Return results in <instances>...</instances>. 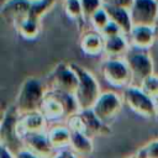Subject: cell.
<instances>
[{"label": "cell", "instance_id": "6da1fadb", "mask_svg": "<svg viewBox=\"0 0 158 158\" xmlns=\"http://www.w3.org/2000/svg\"><path fill=\"white\" fill-rule=\"evenodd\" d=\"M48 89L46 84L35 77H28L21 84L15 99V107L20 115L40 111Z\"/></svg>", "mask_w": 158, "mask_h": 158}, {"label": "cell", "instance_id": "7a4b0ae2", "mask_svg": "<svg viewBox=\"0 0 158 158\" xmlns=\"http://www.w3.org/2000/svg\"><path fill=\"white\" fill-rule=\"evenodd\" d=\"M70 65L79 78V85L74 95L79 111L91 110L100 95L102 94L100 84L98 79L93 75V73L89 72L85 67L78 63H70Z\"/></svg>", "mask_w": 158, "mask_h": 158}, {"label": "cell", "instance_id": "3957f363", "mask_svg": "<svg viewBox=\"0 0 158 158\" xmlns=\"http://www.w3.org/2000/svg\"><path fill=\"white\" fill-rule=\"evenodd\" d=\"M79 85V78L70 63L59 62L54 65L47 77V89L49 91H57L67 95H75Z\"/></svg>", "mask_w": 158, "mask_h": 158}, {"label": "cell", "instance_id": "277c9868", "mask_svg": "<svg viewBox=\"0 0 158 158\" xmlns=\"http://www.w3.org/2000/svg\"><path fill=\"white\" fill-rule=\"evenodd\" d=\"M20 118V114L17 112L15 105L9 106L2 115L1 126H0V142L1 147L9 149L12 154L20 153L23 147V141L17 131V122Z\"/></svg>", "mask_w": 158, "mask_h": 158}, {"label": "cell", "instance_id": "5b68a950", "mask_svg": "<svg viewBox=\"0 0 158 158\" xmlns=\"http://www.w3.org/2000/svg\"><path fill=\"white\" fill-rule=\"evenodd\" d=\"M123 59L131 72L132 85L139 86L146 78L154 74V63L148 51L131 48Z\"/></svg>", "mask_w": 158, "mask_h": 158}, {"label": "cell", "instance_id": "8992f818", "mask_svg": "<svg viewBox=\"0 0 158 158\" xmlns=\"http://www.w3.org/2000/svg\"><path fill=\"white\" fill-rule=\"evenodd\" d=\"M122 101L123 104L135 114L144 118H154L156 114V101L144 94L139 86L130 85L122 90Z\"/></svg>", "mask_w": 158, "mask_h": 158}, {"label": "cell", "instance_id": "52a82bcc", "mask_svg": "<svg viewBox=\"0 0 158 158\" xmlns=\"http://www.w3.org/2000/svg\"><path fill=\"white\" fill-rule=\"evenodd\" d=\"M100 72L104 79L112 86L125 89L132 85V75L123 58L102 60Z\"/></svg>", "mask_w": 158, "mask_h": 158}, {"label": "cell", "instance_id": "ba28073f", "mask_svg": "<svg viewBox=\"0 0 158 158\" xmlns=\"http://www.w3.org/2000/svg\"><path fill=\"white\" fill-rule=\"evenodd\" d=\"M122 96L115 91H102L96 104L91 109L95 116L104 123L109 125L122 109Z\"/></svg>", "mask_w": 158, "mask_h": 158}, {"label": "cell", "instance_id": "9c48e42d", "mask_svg": "<svg viewBox=\"0 0 158 158\" xmlns=\"http://www.w3.org/2000/svg\"><path fill=\"white\" fill-rule=\"evenodd\" d=\"M130 11L132 26L156 27L158 19V1L156 0H135Z\"/></svg>", "mask_w": 158, "mask_h": 158}, {"label": "cell", "instance_id": "30bf717a", "mask_svg": "<svg viewBox=\"0 0 158 158\" xmlns=\"http://www.w3.org/2000/svg\"><path fill=\"white\" fill-rule=\"evenodd\" d=\"M32 0H5L0 9L1 19L16 27L30 15Z\"/></svg>", "mask_w": 158, "mask_h": 158}, {"label": "cell", "instance_id": "8fae6325", "mask_svg": "<svg viewBox=\"0 0 158 158\" xmlns=\"http://www.w3.org/2000/svg\"><path fill=\"white\" fill-rule=\"evenodd\" d=\"M22 141L25 149H27L28 152L33 153L40 158H53L57 154V151L52 147L49 142L47 132L25 136Z\"/></svg>", "mask_w": 158, "mask_h": 158}, {"label": "cell", "instance_id": "7c38bea8", "mask_svg": "<svg viewBox=\"0 0 158 158\" xmlns=\"http://www.w3.org/2000/svg\"><path fill=\"white\" fill-rule=\"evenodd\" d=\"M17 131L21 138L33 133L47 132V118L42 115L41 111L20 115L17 122Z\"/></svg>", "mask_w": 158, "mask_h": 158}, {"label": "cell", "instance_id": "4fadbf2b", "mask_svg": "<svg viewBox=\"0 0 158 158\" xmlns=\"http://www.w3.org/2000/svg\"><path fill=\"white\" fill-rule=\"evenodd\" d=\"M157 37L158 33L156 31V27L151 26H133L131 32L127 35V40L130 42L131 48L143 51H148L153 46Z\"/></svg>", "mask_w": 158, "mask_h": 158}, {"label": "cell", "instance_id": "5bb4252c", "mask_svg": "<svg viewBox=\"0 0 158 158\" xmlns=\"http://www.w3.org/2000/svg\"><path fill=\"white\" fill-rule=\"evenodd\" d=\"M105 38L99 31L95 30H86L81 33L79 38V46L81 51L89 56H96L104 52Z\"/></svg>", "mask_w": 158, "mask_h": 158}, {"label": "cell", "instance_id": "9a60e30c", "mask_svg": "<svg viewBox=\"0 0 158 158\" xmlns=\"http://www.w3.org/2000/svg\"><path fill=\"white\" fill-rule=\"evenodd\" d=\"M130 49H131V46L127 40V36L118 35L110 38H105L102 53L105 54L106 59H120V58H123Z\"/></svg>", "mask_w": 158, "mask_h": 158}, {"label": "cell", "instance_id": "2e32d148", "mask_svg": "<svg viewBox=\"0 0 158 158\" xmlns=\"http://www.w3.org/2000/svg\"><path fill=\"white\" fill-rule=\"evenodd\" d=\"M80 115L84 121V135H86L91 139L98 136H106L111 132L110 126L99 120L93 112V110L80 111Z\"/></svg>", "mask_w": 158, "mask_h": 158}, {"label": "cell", "instance_id": "e0dca14e", "mask_svg": "<svg viewBox=\"0 0 158 158\" xmlns=\"http://www.w3.org/2000/svg\"><path fill=\"white\" fill-rule=\"evenodd\" d=\"M47 135L52 147L57 152L69 148L72 139V131L67 125H56L47 131Z\"/></svg>", "mask_w": 158, "mask_h": 158}, {"label": "cell", "instance_id": "ac0fdd59", "mask_svg": "<svg viewBox=\"0 0 158 158\" xmlns=\"http://www.w3.org/2000/svg\"><path fill=\"white\" fill-rule=\"evenodd\" d=\"M104 9L106 10L110 20L112 22H115L121 28V31L125 36H127L133 27L131 16H130V11L126 9L115 7V6H110V5H104Z\"/></svg>", "mask_w": 158, "mask_h": 158}, {"label": "cell", "instance_id": "d6986e66", "mask_svg": "<svg viewBox=\"0 0 158 158\" xmlns=\"http://www.w3.org/2000/svg\"><path fill=\"white\" fill-rule=\"evenodd\" d=\"M69 149L79 158L81 156L91 154L94 151L93 139L81 132H72V139Z\"/></svg>", "mask_w": 158, "mask_h": 158}, {"label": "cell", "instance_id": "ffe728a7", "mask_svg": "<svg viewBox=\"0 0 158 158\" xmlns=\"http://www.w3.org/2000/svg\"><path fill=\"white\" fill-rule=\"evenodd\" d=\"M63 9L65 15L73 20L74 22L78 23V27L81 30L85 20H84V15H83V9H81V2L80 0H64L63 1Z\"/></svg>", "mask_w": 158, "mask_h": 158}, {"label": "cell", "instance_id": "44dd1931", "mask_svg": "<svg viewBox=\"0 0 158 158\" xmlns=\"http://www.w3.org/2000/svg\"><path fill=\"white\" fill-rule=\"evenodd\" d=\"M15 28L25 40H36L41 32V21H36L27 17L26 20L20 22Z\"/></svg>", "mask_w": 158, "mask_h": 158}, {"label": "cell", "instance_id": "7402d4cb", "mask_svg": "<svg viewBox=\"0 0 158 158\" xmlns=\"http://www.w3.org/2000/svg\"><path fill=\"white\" fill-rule=\"evenodd\" d=\"M57 0H32L28 19L41 21V19L56 5Z\"/></svg>", "mask_w": 158, "mask_h": 158}, {"label": "cell", "instance_id": "603a6c76", "mask_svg": "<svg viewBox=\"0 0 158 158\" xmlns=\"http://www.w3.org/2000/svg\"><path fill=\"white\" fill-rule=\"evenodd\" d=\"M141 90L147 94L151 99L157 100L158 99V75L152 74L148 78H146L141 84H139Z\"/></svg>", "mask_w": 158, "mask_h": 158}, {"label": "cell", "instance_id": "cb8c5ba5", "mask_svg": "<svg viewBox=\"0 0 158 158\" xmlns=\"http://www.w3.org/2000/svg\"><path fill=\"white\" fill-rule=\"evenodd\" d=\"M109 22H110V17H109L106 10L104 9V6H102L100 10H98V11L91 16V19L89 20V23L91 25V28L95 30V31H99V32H100Z\"/></svg>", "mask_w": 158, "mask_h": 158}, {"label": "cell", "instance_id": "d4e9b609", "mask_svg": "<svg viewBox=\"0 0 158 158\" xmlns=\"http://www.w3.org/2000/svg\"><path fill=\"white\" fill-rule=\"evenodd\" d=\"M133 156L135 158H158V139L147 142Z\"/></svg>", "mask_w": 158, "mask_h": 158}, {"label": "cell", "instance_id": "484cf974", "mask_svg": "<svg viewBox=\"0 0 158 158\" xmlns=\"http://www.w3.org/2000/svg\"><path fill=\"white\" fill-rule=\"evenodd\" d=\"M80 2H81V9H83L85 22H89L91 16L104 6L102 0H80Z\"/></svg>", "mask_w": 158, "mask_h": 158}, {"label": "cell", "instance_id": "4316f807", "mask_svg": "<svg viewBox=\"0 0 158 158\" xmlns=\"http://www.w3.org/2000/svg\"><path fill=\"white\" fill-rule=\"evenodd\" d=\"M100 33L102 35L104 38H110V37H114V36L123 35L122 31H121V28H120L115 22H112L111 20H110V22H109V23L100 31Z\"/></svg>", "mask_w": 158, "mask_h": 158}, {"label": "cell", "instance_id": "83f0119b", "mask_svg": "<svg viewBox=\"0 0 158 158\" xmlns=\"http://www.w3.org/2000/svg\"><path fill=\"white\" fill-rule=\"evenodd\" d=\"M102 1H104V5H110V6L130 10L135 0H102Z\"/></svg>", "mask_w": 158, "mask_h": 158}, {"label": "cell", "instance_id": "f1b7e54d", "mask_svg": "<svg viewBox=\"0 0 158 158\" xmlns=\"http://www.w3.org/2000/svg\"><path fill=\"white\" fill-rule=\"evenodd\" d=\"M53 158H78V157L68 148V149H63V151L57 152V154Z\"/></svg>", "mask_w": 158, "mask_h": 158}, {"label": "cell", "instance_id": "f546056e", "mask_svg": "<svg viewBox=\"0 0 158 158\" xmlns=\"http://www.w3.org/2000/svg\"><path fill=\"white\" fill-rule=\"evenodd\" d=\"M15 158H40V157L35 156L33 153L28 152L27 149H22L20 153H17V154L15 156Z\"/></svg>", "mask_w": 158, "mask_h": 158}, {"label": "cell", "instance_id": "4dcf8cb0", "mask_svg": "<svg viewBox=\"0 0 158 158\" xmlns=\"http://www.w3.org/2000/svg\"><path fill=\"white\" fill-rule=\"evenodd\" d=\"M1 158H15V154H12L9 149L1 147Z\"/></svg>", "mask_w": 158, "mask_h": 158}, {"label": "cell", "instance_id": "1f68e13d", "mask_svg": "<svg viewBox=\"0 0 158 158\" xmlns=\"http://www.w3.org/2000/svg\"><path fill=\"white\" fill-rule=\"evenodd\" d=\"M156 101V114H157V117H158V99L154 100Z\"/></svg>", "mask_w": 158, "mask_h": 158}, {"label": "cell", "instance_id": "d6a6232c", "mask_svg": "<svg viewBox=\"0 0 158 158\" xmlns=\"http://www.w3.org/2000/svg\"><path fill=\"white\" fill-rule=\"evenodd\" d=\"M156 31H157V33H158V19H157V22H156Z\"/></svg>", "mask_w": 158, "mask_h": 158}, {"label": "cell", "instance_id": "836d02e7", "mask_svg": "<svg viewBox=\"0 0 158 158\" xmlns=\"http://www.w3.org/2000/svg\"><path fill=\"white\" fill-rule=\"evenodd\" d=\"M127 158H135V156H131V157H127Z\"/></svg>", "mask_w": 158, "mask_h": 158}, {"label": "cell", "instance_id": "e575fe53", "mask_svg": "<svg viewBox=\"0 0 158 158\" xmlns=\"http://www.w3.org/2000/svg\"><path fill=\"white\" fill-rule=\"evenodd\" d=\"M156 1H158V0H156Z\"/></svg>", "mask_w": 158, "mask_h": 158}]
</instances>
